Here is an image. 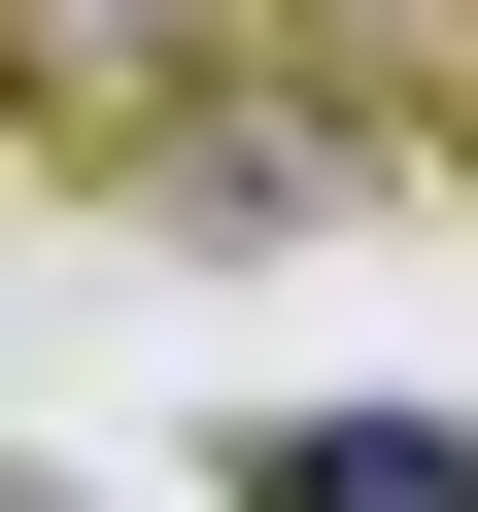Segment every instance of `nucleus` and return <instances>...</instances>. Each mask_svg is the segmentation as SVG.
Masks as SVG:
<instances>
[{"label":"nucleus","instance_id":"nucleus-1","mask_svg":"<svg viewBox=\"0 0 478 512\" xmlns=\"http://www.w3.org/2000/svg\"><path fill=\"white\" fill-rule=\"evenodd\" d=\"M410 205V137L376 103H308V69H205L171 137H137V239H205V274H274V239H376Z\"/></svg>","mask_w":478,"mask_h":512},{"label":"nucleus","instance_id":"nucleus-2","mask_svg":"<svg viewBox=\"0 0 478 512\" xmlns=\"http://www.w3.org/2000/svg\"><path fill=\"white\" fill-rule=\"evenodd\" d=\"M0 103H35V137H103V171H137V137L205 103V0H0Z\"/></svg>","mask_w":478,"mask_h":512},{"label":"nucleus","instance_id":"nucleus-3","mask_svg":"<svg viewBox=\"0 0 478 512\" xmlns=\"http://www.w3.org/2000/svg\"><path fill=\"white\" fill-rule=\"evenodd\" d=\"M239 512H478V410H274Z\"/></svg>","mask_w":478,"mask_h":512},{"label":"nucleus","instance_id":"nucleus-4","mask_svg":"<svg viewBox=\"0 0 478 512\" xmlns=\"http://www.w3.org/2000/svg\"><path fill=\"white\" fill-rule=\"evenodd\" d=\"M0 512H69V478H0Z\"/></svg>","mask_w":478,"mask_h":512}]
</instances>
